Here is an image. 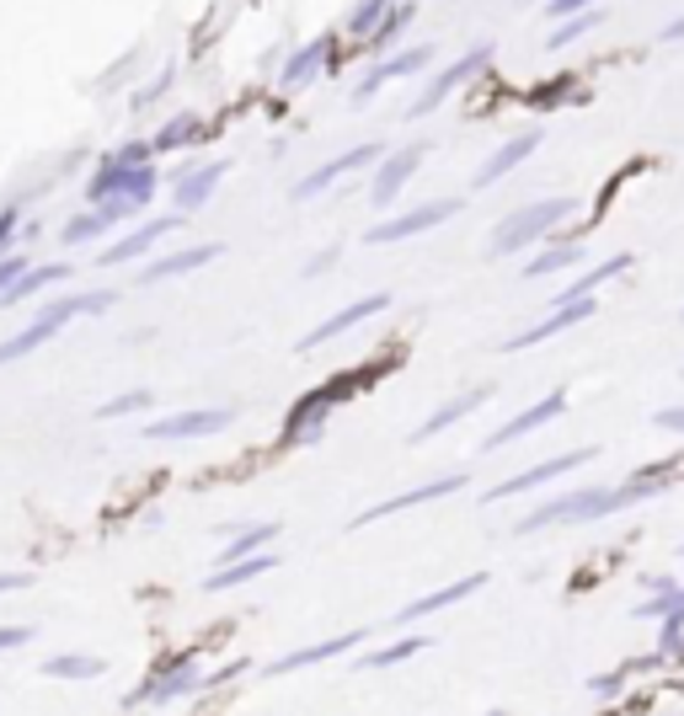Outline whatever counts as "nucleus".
I'll list each match as a JSON object with an SVG mask.
<instances>
[{"mask_svg": "<svg viewBox=\"0 0 684 716\" xmlns=\"http://www.w3.org/2000/svg\"><path fill=\"white\" fill-rule=\"evenodd\" d=\"M680 562H684V551H680Z\"/></svg>", "mask_w": 684, "mask_h": 716, "instance_id": "43", "label": "nucleus"}, {"mask_svg": "<svg viewBox=\"0 0 684 716\" xmlns=\"http://www.w3.org/2000/svg\"><path fill=\"white\" fill-rule=\"evenodd\" d=\"M11 230H16V214L5 209V214H0V247H5V236H11Z\"/></svg>", "mask_w": 684, "mask_h": 716, "instance_id": "41", "label": "nucleus"}, {"mask_svg": "<svg viewBox=\"0 0 684 716\" xmlns=\"http://www.w3.org/2000/svg\"><path fill=\"white\" fill-rule=\"evenodd\" d=\"M43 674L49 679H97L102 674V657H49Z\"/></svg>", "mask_w": 684, "mask_h": 716, "instance_id": "28", "label": "nucleus"}, {"mask_svg": "<svg viewBox=\"0 0 684 716\" xmlns=\"http://www.w3.org/2000/svg\"><path fill=\"white\" fill-rule=\"evenodd\" d=\"M60 278H70V267H64V262H54V267H38V273H22V278H16L0 300H5V305H16V300H27V294H38V289H49V284H60Z\"/></svg>", "mask_w": 684, "mask_h": 716, "instance_id": "24", "label": "nucleus"}, {"mask_svg": "<svg viewBox=\"0 0 684 716\" xmlns=\"http://www.w3.org/2000/svg\"><path fill=\"white\" fill-rule=\"evenodd\" d=\"M102 230H108V219H102V209H97V214H80V219H70V225H64V241L75 247V241H91V236H102Z\"/></svg>", "mask_w": 684, "mask_h": 716, "instance_id": "32", "label": "nucleus"}, {"mask_svg": "<svg viewBox=\"0 0 684 716\" xmlns=\"http://www.w3.org/2000/svg\"><path fill=\"white\" fill-rule=\"evenodd\" d=\"M203 679H198V668L192 663H177V674H166V679H156V684H145V695H128V706H161V701H177V695H187V690H198Z\"/></svg>", "mask_w": 684, "mask_h": 716, "instance_id": "17", "label": "nucleus"}, {"mask_svg": "<svg viewBox=\"0 0 684 716\" xmlns=\"http://www.w3.org/2000/svg\"><path fill=\"white\" fill-rule=\"evenodd\" d=\"M150 401H156V395H150V391H128V395H119V401H108V406H102V417H124V412H145Z\"/></svg>", "mask_w": 684, "mask_h": 716, "instance_id": "34", "label": "nucleus"}, {"mask_svg": "<svg viewBox=\"0 0 684 716\" xmlns=\"http://www.w3.org/2000/svg\"><path fill=\"white\" fill-rule=\"evenodd\" d=\"M594 450H572V455H557V460H540V465H530L524 476H513V481H498L493 492H487V503H502V498H519V492H530V487H546V481H557L567 470H577V465H588Z\"/></svg>", "mask_w": 684, "mask_h": 716, "instance_id": "8", "label": "nucleus"}, {"mask_svg": "<svg viewBox=\"0 0 684 716\" xmlns=\"http://www.w3.org/2000/svg\"><path fill=\"white\" fill-rule=\"evenodd\" d=\"M359 642H364V631H348V637H332V642H315V648L284 652V657L273 663V674H295V668H311V663H326V657H337V652L359 648Z\"/></svg>", "mask_w": 684, "mask_h": 716, "instance_id": "19", "label": "nucleus"}, {"mask_svg": "<svg viewBox=\"0 0 684 716\" xmlns=\"http://www.w3.org/2000/svg\"><path fill=\"white\" fill-rule=\"evenodd\" d=\"M434 65V49H407V54H396V60H380V65L359 80V91H353V102H370L374 91L385 86V80H401V75H412V70Z\"/></svg>", "mask_w": 684, "mask_h": 716, "instance_id": "15", "label": "nucleus"}, {"mask_svg": "<svg viewBox=\"0 0 684 716\" xmlns=\"http://www.w3.org/2000/svg\"><path fill=\"white\" fill-rule=\"evenodd\" d=\"M273 535H278V524H262V529H241V535H236V540L225 545V556H220V562H236V556H251V551H262V545H268Z\"/></svg>", "mask_w": 684, "mask_h": 716, "instance_id": "30", "label": "nucleus"}, {"mask_svg": "<svg viewBox=\"0 0 684 716\" xmlns=\"http://www.w3.org/2000/svg\"><path fill=\"white\" fill-rule=\"evenodd\" d=\"M583 5H594V0H551L546 11H551V16H577Z\"/></svg>", "mask_w": 684, "mask_h": 716, "instance_id": "39", "label": "nucleus"}, {"mask_svg": "<svg viewBox=\"0 0 684 716\" xmlns=\"http://www.w3.org/2000/svg\"><path fill=\"white\" fill-rule=\"evenodd\" d=\"M225 172H231V161H209V166L187 172V183H177V188H172V203H177V209H198L203 198L214 193V183H220Z\"/></svg>", "mask_w": 684, "mask_h": 716, "instance_id": "21", "label": "nucleus"}, {"mask_svg": "<svg viewBox=\"0 0 684 716\" xmlns=\"http://www.w3.org/2000/svg\"><path fill=\"white\" fill-rule=\"evenodd\" d=\"M113 305V294L108 289H91V294H75V300H60V305H49L38 322L27 326V331H16L11 342H0V364H11V359H27L33 348H43L60 326H70L75 316H86V311H108Z\"/></svg>", "mask_w": 684, "mask_h": 716, "instance_id": "3", "label": "nucleus"}, {"mask_svg": "<svg viewBox=\"0 0 684 716\" xmlns=\"http://www.w3.org/2000/svg\"><path fill=\"white\" fill-rule=\"evenodd\" d=\"M380 16H385V0H364V5H359V16H353V27L364 33V27H374Z\"/></svg>", "mask_w": 684, "mask_h": 716, "instance_id": "35", "label": "nucleus"}, {"mask_svg": "<svg viewBox=\"0 0 684 716\" xmlns=\"http://www.w3.org/2000/svg\"><path fill=\"white\" fill-rule=\"evenodd\" d=\"M423 648H428L423 637H407V642H396V648L370 652V657H364V668H390V663H407V657H418Z\"/></svg>", "mask_w": 684, "mask_h": 716, "instance_id": "31", "label": "nucleus"}, {"mask_svg": "<svg viewBox=\"0 0 684 716\" xmlns=\"http://www.w3.org/2000/svg\"><path fill=\"white\" fill-rule=\"evenodd\" d=\"M460 487H465V476H438V481H428V487H412V492H401V498H385V503L364 508L353 524H374V519H385V514H401V508L434 503V498H449V492H460Z\"/></svg>", "mask_w": 684, "mask_h": 716, "instance_id": "11", "label": "nucleus"}, {"mask_svg": "<svg viewBox=\"0 0 684 716\" xmlns=\"http://www.w3.org/2000/svg\"><path fill=\"white\" fill-rule=\"evenodd\" d=\"M460 214V198H434V203H423V209H412V214H401V219H385V225H374L370 247H390V241H407V236H423V230H434L444 219H455Z\"/></svg>", "mask_w": 684, "mask_h": 716, "instance_id": "4", "label": "nucleus"}, {"mask_svg": "<svg viewBox=\"0 0 684 716\" xmlns=\"http://www.w3.org/2000/svg\"><path fill=\"white\" fill-rule=\"evenodd\" d=\"M177 225H187V219H177V214H172V219H150V225L128 230L124 241H113V247L102 252V267H113V262H134V257H145V252H150V247H156V241H161L166 230H177Z\"/></svg>", "mask_w": 684, "mask_h": 716, "instance_id": "16", "label": "nucleus"}, {"mask_svg": "<svg viewBox=\"0 0 684 716\" xmlns=\"http://www.w3.org/2000/svg\"><path fill=\"white\" fill-rule=\"evenodd\" d=\"M482 583H487V578H482V573H471V578H460V583H449V588H438V593H428V599H418V604H407L396 620L407 626V620H423V615H434V610H449L455 599H471Z\"/></svg>", "mask_w": 684, "mask_h": 716, "instance_id": "20", "label": "nucleus"}, {"mask_svg": "<svg viewBox=\"0 0 684 716\" xmlns=\"http://www.w3.org/2000/svg\"><path fill=\"white\" fill-rule=\"evenodd\" d=\"M561 412H567V395H561V391H551V395H546V401H535V406H524V412H519L513 423H502L498 434L487 439V450H502V444H513V439H524V434H535V428H546V423H551V417H561Z\"/></svg>", "mask_w": 684, "mask_h": 716, "instance_id": "10", "label": "nucleus"}, {"mask_svg": "<svg viewBox=\"0 0 684 716\" xmlns=\"http://www.w3.org/2000/svg\"><path fill=\"white\" fill-rule=\"evenodd\" d=\"M625 267H631V257H610V262H594V267H588V273H583V278H577V284H572V289H567V294H561V300H577V294H594V289H599V284H605V278H621Z\"/></svg>", "mask_w": 684, "mask_h": 716, "instance_id": "27", "label": "nucleus"}, {"mask_svg": "<svg viewBox=\"0 0 684 716\" xmlns=\"http://www.w3.org/2000/svg\"><path fill=\"white\" fill-rule=\"evenodd\" d=\"M33 578L27 573H0V593H16V588H27Z\"/></svg>", "mask_w": 684, "mask_h": 716, "instance_id": "40", "label": "nucleus"}, {"mask_svg": "<svg viewBox=\"0 0 684 716\" xmlns=\"http://www.w3.org/2000/svg\"><path fill=\"white\" fill-rule=\"evenodd\" d=\"M231 406H203V412H172V417H156L145 428V439H203V434H220L231 428Z\"/></svg>", "mask_w": 684, "mask_h": 716, "instance_id": "6", "label": "nucleus"}, {"mask_svg": "<svg viewBox=\"0 0 684 716\" xmlns=\"http://www.w3.org/2000/svg\"><path fill=\"white\" fill-rule=\"evenodd\" d=\"M652 423H658L663 434H684V406H669V412H658Z\"/></svg>", "mask_w": 684, "mask_h": 716, "instance_id": "37", "label": "nucleus"}, {"mask_svg": "<svg viewBox=\"0 0 684 716\" xmlns=\"http://www.w3.org/2000/svg\"><path fill=\"white\" fill-rule=\"evenodd\" d=\"M599 305L588 300V294H577V300H557V311L546 316V322H535L530 331H519V337H508L502 342V353H519V348H535V342H546V337H557V331H567V326H577V322H588Z\"/></svg>", "mask_w": 684, "mask_h": 716, "instance_id": "7", "label": "nucleus"}, {"mask_svg": "<svg viewBox=\"0 0 684 716\" xmlns=\"http://www.w3.org/2000/svg\"><path fill=\"white\" fill-rule=\"evenodd\" d=\"M390 305V294H364L359 305H348V311H337V316H326V322L315 326L311 337L300 342V348H321V342H332V337H343V331H353L359 322H370V316H380Z\"/></svg>", "mask_w": 684, "mask_h": 716, "instance_id": "13", "label": "nucleus"}, {"mask_svg": "<svg viewBox=\"0 0 684 716\" xmlns=\"http://www.w3.org/2000/svg\"><path fill=\"white\" fill-rule=\"evenodd\" d=\"M321 60H326V38H321V43H311L306 54H295V60L284 65V86H306L315 70H321Z\"/></svg>", "mask_w": 684, "mask_h": 716, "instance_id": "29", "label": "nucleus"}, {"mask_svg": "<svg viewBox=\"0 0 684 716\" xmlns=\"http://www.w3.org/2000/svg\"><path fill=\"white\" fill-rule=\"evenodd\" d=\"M374 155H380V145H359V150H348V155H337V161H326V166H315L311 177L295 188V198H315V193H326L337 177H348V172H359V166H370Z\"/></svg>", "mask_w": 684, "mask_h": 716, "instance_id": "14", "label": "nucleus"}, {"mask_svg": "<svg viewBox=\"0 0 684 716\" xmlns=\"http://www.w3.org/2000/svg\"><path fill=\"white\" fill-rule=\"evenodd\" d=\"M22 273H27V262H22V257H5V262H0V294H5V289H11Z\"/></svg>", "mask_w": 684, "mask_h": 716, "instance_id": "36", "label": "nucleus"}, {"mask_svg": "<svg viewBox=\"0 0 684 716\" xmlns=\"http://www.w3.org/2000/svg\"><path fill=\"white\" fill-rule=\"evenodd\" d=\"M535 150H540V134H519V139L498 145V150L482 161V172H476V188H493V183H502V177H508L513 166H524Z\"/></svg>", "mask_w": 684, "mask_h": 716, "instance_id": "12", "label": "nucleus"}, {"mask_svg": "<svg viewBox=\"0 0 684 716\" xmlns=\"http://www.w3.org/2000/svg\"><path fill=\"white\" fill-rule=\"evenodd\" d=\"M487 60H493V43H476L471 54H460L455 65H444V70H438V80H434V86H428V91H423V97L412 102V118L434 113V108L444 102V97H449V91H455V86H465L471 75H482V70H487Z\"/></svg>", "mask_w": 684, "mask_h": 716, "instance_id": "5", "label": "nucleus"}, {"mask_svg": "<svg viewBox=\"0 0 684 716\" xmlns=\"http://www.w3.org/2000/svg\"><path fill=\"white\" fill-rule=\"evenodd\" d=\"M599 22H605V11H599V5H583L577 16H561V27L551 33V49H567V43H577V38H583V33H594Z\"/></svg>", "mask_w": 684, "mask_h": 716, "instance_id": "26", "label": "nucleus"}, {"mask_svg": "<svg viewBox=\"0 0 684 716\" xmlns=\"http://www.w3.org/2000/svg\"><path fill=\"white\" fill-rule=\"evenodd\" d=\"M22 642H33L27 626H0V648H22Z\"/></svg>", "mask_w": 684, "mask_h": 716, "instance_id": "38", "label": "nucleus"}, {"mask_svg": "<svg viewBox=\"0 0 684 716\" xmlns=\"http://www.w3.org/2000/svg\"><path fill=\"white\" fill-rule=\"evenodd\" d=\"M278 567V556H268V551H251V556H236L231 567H220V573H209V593H225V588L247 583V578H262V573H273Z\"/></svg>", "mask_w": 684, "mask_h": 716, "instance_id": "18", "label": "nucleus"}, {"mask_svg": "<svg viewBox=\"0 0 684 716\" xmlns=\"http://www.w3.org/2000/svg\"><path fill=\"white\" fill-rule=\"evenodd\" d=\"M423 155H428V145H423V139H418V145H401V150H390V155H385V166H380V177L370 183L374 203H390V198L401 193V188H407V177L418 172V161H423Z\"/></svg>", "mask_w": 684, "mask_h": 716, "instance_id": "9", "label": "nucleus"}, {"mask_svg": "<svg viewBox=\"0 0 684 716\" xmlns=\"http://www.w3.org/2000/svg\"><path fill=\"white\" fill-rule=\"evenodd\" d=\"M567 214H572V198H540V203H530V209H519V214H508V219H502L498 230H493V241H487V252H493V257L524 252L530 241L551 236Z\"/></svg>", "mask_w": 684, "mask_h": 716, "instance_id": "2", "label": "nucleus"}, {"mask_svg": "<svg viewBox=\"0 0 684 716\" xmlns=\"http://www.w3.org/2000/svg\"><path fill=\"white\" fill-rule=\"evenodd\" d=\"M572 262H583V247H577V241H561L551 252H540L535 262H524V278H546V273H561V267H572Z\"/></svg>", "mask_w": 684, "mask_h": 716, "instance_id": "25", "label": "nucleus"}, {"mask_svg": "<svg viewBox=\"0 0 684 716\" xmlns=\"http://www.w3.org/2000/svg\"><path fill=\"white\" fill-rule=\"evenodd\" d=\"M674 38H684V16H680V22H669V27H663V43H674Z\"/></svg>", "mask_w": 684, "mask_h": 716, "instance_id": "42", "label": "nucleus"}, {"mask_svg": "<svg viewBox=\"0 0 684 716\" xmlns=\"http://www.w3.org/2000/svg\"><path fill=\"white\" fill-rule=\"evenodd\" d=\"M225 252V247H187V252H172V257H161V262H150L139 278L145 284H161V278H177V273H192V267H203V262H214Z\"/></svg>", "mask_w": 684, "mask_h": 716, "instance_id": "22", "label": "nucleus"}, {"mask_svg": "<svg viewBox=\"0 0 684 716\" xmlns=\"http://www.w3.org/2000/svg\"><path fill=\"white\" fill-rule=\"evenodd\" d=\"M663 487V470H647V481H631V487H577V492H561L551 503H540L530 519H519V535H535L546 524H572V519H605V514H621L631 503L652 498Z\"/></svg>", "mask_w": 684, "mask_h": 716, "instance_id": "1", "label": "nucleus"}, {"mask_svg": "<svg viewBox=\"0 0 684 716\" xmlns=\"http://www.w3.org/2000/svg\"><path fill=\"white\" fill-rule=\"evenodd\" d=\"M192 129H198V118H192V113H183L177 124H166V129H161V139H156L150 150H172V145H187V139H192Z\"/></svg>", "mask_w": 684, "mask_h": 716, "instance_id": "33", "label": "nucleus"}, {"mask_svg": "<svg viewBox=\"0 0 684 716\" xmlns=\"http://www.w3.org/2000/svg\"><path fill=\"white\" fill-rule=\"evenodd\" d=\"M487 395H493V391H465V395H455V401H444V406H438L434 417H428V423H423V428L412 434V444H428V439H434V434H444L449 423H460L465 412H476V406H482Z\"/></svg>", "mask_w": 684, "mask_h": 716, "instance_id": "23", "label": "nucleus"}]
</instances>
